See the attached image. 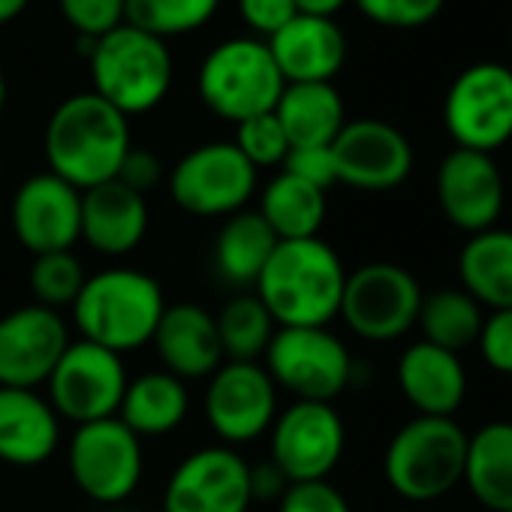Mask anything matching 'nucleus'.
Instances as JSON below:
<instances>
[{
  "instance_id": "1",
  "label": "nucleus",
  "mask_w": 512,
  "mask_h": 512,
  "mask_svg": "<svg viewBox=\"0 0 512 512\" xmlns=\"http://www.w3.org/2000/svg\"><path fill=\"white\" fill-rule=\"evenodd\" d=\"M130 148V118H124L94 91L73 94L58 103L43 133L49 172L82 193L115 181Z\"/></svg>"
},
{
  "instance_id": "2",
  "label": "nucleus",
  "mask_w": 512,
  "mask_h": 512,
  "mask_svg": "<svg viewBox=\"0 0 512 512\" xmlns=\"http://www.w3.org/2000/svg\"><path fill=\"white\" fill-rule=\"evenodd\" d=\"M347 269L332 244L317 238L278 241L253 284L275 326H329L341 314Z\"/></svg>"
},
{
  "instance_id": "3",
  "label": "nucleus",
  "mask_w": 512,
  "mask_h": 512,
  "mask_svg": "<svg viewBox=\"0 0 512 512\" xmlns=\"http://www.w3.org/2000/svg\"><path fill=\"white\" fill-rule=\"evenodd\" d=\"M163 311V287L139 269H106L91 275L73 302L79 338L118 356L145 347L154 338Z\"/></svg>"
},
{
  "instance_id": "4",
  "label": "nucleus",
  "mask_w": 512,
  "mask_h": 512,
  "mask_svg": "<svg viewBox=\"0 0 512 512\" xmlns=\"http://www.w3.org/2000/svg\"><path fill=\"white\" fill-rule=\"evenodd\" d=\"M88 73L91 91L124 118H133L166 100L175 79V64L163 40L124 22L94 40L88 52Z\"/></svg>"
},
{
  "instance_id": "5",
  "label": "nucleus",
  "mask_w": 512,
  "mask_h": 512,
  "mask_svg": "<svg viewBox=\"0 0 512 512\" xmlns=\"http://www.w3.org/2000/svg\"><path fill=\"white\" fill-rule=\"evenodd\" d=\"M464 458L467 431L452 416H413L392 434L383 473L398 497L431 503L464 482Z\"/></svg>"
},
{
  "instance_id": "6",
  "label": "nucleus",
  "mask_w": 512,
  "mask_h": 512,
  "mask_svg": "<svg viewBox=\"0 0 512 512\" xmlns=\"http://www.w3.org/2000/svg\"><path fill=\"white\" fill-rule=\"evenodd\" d=\"M287 82L266 40L232 37L214 46L196 76V91L205 109L229 124L275 112Z\"/></svg>"
},
{
  "instance_id": "7",
  "label": "nucleus",
  "mask_w": 512,
  "mask_h": 512,
  "mask_svg": "<svg viewBox=\"0 0 512 512\" xmlns=\"http://www.w3.org/2000/svg\"><path fill=\"white\" fill-rule=\"evenodd\" d=\"M263 356L275 386L296 401L332 404L353 380V356L329 326H281Z\"/></svg>"
},
{
  "instance_id": "8",
  "label": "nucleus",
  "mask_w": 512,
  "mask_h": 512,
  "mask_svg": "<svg viewBox=\"0 0 512 512\" xmlns=\"http://www.w3.org/2000/svg\"><path fill=\"white\" fill-rule=\"evenodd\" d=\"M422 299L425 293L413 272L398 263H368L347 272L338 317L356 338L386 344L416 326Z\"/></svg>"
},
{
  "instance_id": "9",
  "label": "nucleus",
  "mask_w": 512,
  "mask_h": 512,
  "mask_svg": "<svg viewBox=\"0 0 512 512\" xmlns=\"http://www.w3.org/2000/svg\"><path fill=\"white\" fill-rule=\"evenodd\" d=\"M443 124L455 148L494 154L512 139V70L482 61L455 76L443 100Z\"/></svg>"
},
{
  "instance_id": "10",
  "label": "nucleus",
  "mask_w": 512,
  "mask_h": 512,
  "mask_svg": "<svg viewBox=\"0 0 512 512\" xmlns=\"http://www.w3.org/2000/svg\"><path fill=\"white\" fill-rule=\"evenodd\" d=\"M67 461L73 482L85 497L115 506L124 503L142 482V437H136L118 416L76 425Z\"/></svg>"
},
{
  "instance_id": "11",
  "label": "nucleus",
  "mask_w": 512,
  "mask_h": 512,
  "mask_svg": "<svg viewBox=\"0 0 512 512\" xmlns=\"http://www.w3.org/2000/svg\"><path fill=\"white\" fill-rule=\"evenodd\" d=\"M256 175L232 142H205L175 163L169 193L193 217H229L253 199Z\"/></svg>"
},
{
  "instance_id": "12",
  "label": "nucleus",
  "mask_w": 512,
  "mask_h": 512,
  "mask_svg": "<svg viewBox=\"0 0 512 512\" xmlns=\"http://www.w3.org/2000/svg\"><path fill=\"white\" fill-rule=\"evenodd\" d=\"M127 368L118 353L91 341H70L58 359L49 386V404L58 419L88 425L97 419L118 416L127 392Z\"/></svg>"
},
{
  "instance_id": "13",
  "label": "nucleus",
  "mask_w": 512,
  "mask_h": 512,
  "mask_svg": "<svg viewBox=\"0 0 512 512\" xmlns=\"http://www.w3.org/2000/svg\"><path fill=\"white\" fill-rule=\"evenodd\" d=\"M278 416V386L260 362H223L205 386V419L223 446L260 440Z\"/></svg>"
},
{
  "instance_id": "14",
  "label": "nucleus",
  "mask_w": 512,
  "mask_h": 512,
  "mask_svg": "<svg viewBox=\"0 0 512 512\" xmlns=\"http://www.w3.org/2000/svg\"><path fill=\"white\" fill-rule=\"evenodd\" d=\"M272 461L290 482L329 479L347 443L338 410L326 401H293L269 428Z\"/></svg>"
},
{
  "instance_id": "15",
  "label": "nucleus",
  "mask_w": 512,
  "mask_h": 512,
  "mask_svg": "<svg viewBox=\"0 0 512 512\" xmlns=\"http://www.w3.org/2000/svg\"><path fill=\"white\" fill-rule=\"evenodd\" d=\"M250 464L232 446H202L169 476L163 512H247Z\"/></svg>"
},
{
  "instance_id": "16",
  "label": "nucleus",
  "mask_w": 512,
  "mask_h": 512,
  "mask_svg": "<svg viewBox=\"0 0 512 512\" xmlns=\"http://www.w3.org/2000/svg\"><path fill=\"white\" fill-rule=\"evenodd\" d=\"M338 184L365 193L401 187L413 172V148L407 136L377 118L347 121L332 142Z\"/></svg>"
},
{
  "instance_id": "17",
  "label": "nucleus",
  "mask_w": 512,
  "mask_h": 512,
  "mask_svg": "<svg viewBox=\"0 0 512 512\" xmlns=\"http://www.w3.org/2000/svg\"><path fill=\"white\" fill-rule=\"evenodd\" d=\"M10 220L16 241L34 256L73 250L82 238V190L52 172L31 175L13 196Z\"/></svg>"
},
{
  "instance_id": "18",
  "label": "nucleus",
  "mask_w": 512,
  "mask_h": 512,
  "mask_svg": "<svg viewBox=\"0 0 512 512\" xmlns=\"http://www.w3.org/2000/svg\"><path fill=\"white\" fill-rule=\"evenodd\" d=\"M70 344L64 317L43 305H25L0 317V386H43Z\"/></svg>"
},
{
  "instance_id": "19",
  "label": "nucleus",
  "mask_w": 512,
  "mask_h": 512,
  "mask_svg": "<svg viewBox=\"0 0 512 512\" xmlns=\"http://www.w3.org/2000/svg\"><path fill=\"white\" fill-rule=\"evenodd\" d=\"M434 190L443 217L461 232L476 235L497 226L506 187L491 154L452 148L437 166Z\"/></svg>"
},
{
  "instance_id": "20",
  "label": "nucleus",
  "mask_w": 512,
  "mask_h": 512,
  "mask_svg": "<svg viewBox=\"0 0 512 512\" xmlns=\"http://www.w3.org/2000/svg\"><path fill=\"white\" fill-rule=\"evenodd\" d=\"M266 43L287 85L332 82L347 61V37L335 19L296 16Z\"/></svg>"
},
{
  "instance_id": "21",
  "label": "nucleus",
  "mask_w": 512,
  "mask_h": 512,
  "mask_svg": "<svg viewBox=\"0 0 512 512\" xmlns=\"http://www.w3.org/2000/svg\"><path fill=\"white\" fill-rule=\"evenodd\" d=\"M151 341L157 347L163 371L175 374L178 380H202L223 365L217 320L199 305H166Z\"/></svg>"
},
{
  "instance_id": "22",
  "label": "nucleus",
  "mask_w": 512,
  "mask_h": 512,
  "mask_svg": "<svg viewBox=\"0 0 512 512\" xmlns=\"http://www.w3.org/2000/svg\"><path fill=\"white\" fill-rule=\"evenodd\" d=\"M148 202L118 178L82 193V241L103 256L133 253L148 232Z\"/></svg>"
},
{
  "instance_id": "23",
  "label": "nucleus",
  "mask_w": 512,
  "mask_h": 512,
  "mask_svg": "<svg viewBox=\"0 0 512 512\" xmlns=\"http://www.w3.org/2000/svg\"><path fill=\"white\" fill-rule=\"evenodd\" d=\"M61 443V419L49 398L37 389L0 386V461L13 467H37L55 455Z\"/></svg>"
},
{
  "instance_id": "24",
  "label": "nucleus",
  "mask_w": 512,
  "mask_h": 512,
  "mask_svg": "<svg viewBox=\"0 0 512 512\" xmlns=\"http://www.w3.org/2000/svg\"><path fill=\"white\" fill-rule=\"evenodd\" d=\"M398 389L419 416H452L467 395V374L458 353L428 341L410 344L398 359Z\"/></svg>"
},
{
  "instance_id": "25",
  "label": "nucleus",
  "mask_w": 512,
  "mask_h": 512,
  "mask_svg": "<svg viewBox=\"0 0 512 512\" xmlns=\"http://www.w3.org/2000/svg\"><path fill=\"white\" fill-rule=\"evenodd\" d=\"M275 118L284 127L290 148L332 145L347 124L344 100L332 82L287 85L275 106Z\"/></svg>"
},
{
  "instance_id": "26",
  "label": "nucleus",
  "mask_w": 512,
  "mask_h": 512,
  "mask_svg": "<svg viewBox=\"0 0 512 512\" xmlns=\"http://www.w3.org/2000/svg\"><path fill=\"white\" fill-rule=\"evenodd\" d=\"M461 290L488 311L512 308V229L491 226L467 238L458 253Z\"/></svg>"
},
{
  "instance_id": "27",
  "label": "nucleus",
  "mask_w": 512,
  "mask_h": 512,
  "mask_svg": "<svg viewBox=\"0 0 512 512\" xmlns=\"http://www.w3.org/2000/svg\"><path fill=\"white\" fill-rule=\"evenodd\" d=\"M461 485L491 512L512 509V422H488L467 434Z\"/></svg>"
},
{
  "instance_id": "28",
  "label": "nucleus",
  "mask_w": 512,
  "mask_h": 512,
  "mask_svg": "<svg viewBox=\"0 0 512 512\" xmlns=\"http://www.w3.org/2000/svg\"><path fill=\"white\" fill-rule=\"evenodd\" d=\"M190 410V392L184 380L169 371H148L127 383L118 419L136 437H163L175 431Z\"/></svg>"
},
{
  "instance_id": "29",
  "label": "nucleus",
  "mask_w": 512,
  "mask_h": 512,
  "mask_svg": "<svg viewBox=\"0 0 512 512\" xmlns=\"http://www.w3.org/2000/svg\"><path fill=\"white\" fill-rule=\"evenodd\" d=\"M275 247H278V235L269 229L263 214L241 208L223 220L214 238V266L229 284L253 287Z\"/></svg>"
},
{
  "instance_id": "30",
  "label": "nucleus",
  "mask_w": 512,
  "mask_h": 512,
  "mask_svg": "<svg viewBox=\"0 0 512 512\" xmlns=\"http://www.w3.org/2000/svg\"><path fill=\"white\" fill-rule=\"evenodd\" d=\"M269 229L278 241L317 238L326 223V190L293 178L290 172H278L260 193V208Z\"/></svg>"
},
{
  "instance_id": "31",
  "label": "nucleus",
  "mask_w": 512,
  "mask_h": 512,
  "mask_svg": "<svg viewBox=\"0 0 512 512\" xmlns=\"http://www.w3.org/2000/svg\"><path fill=\"white\" fill-rule=\"evenodd\" d=\"M482 320H485L482 305L461 287H449V290H434L431 296L422 299L416 326L422 329V341L443 347L449 353H461L470 344H476Z\"/></svg>"
},
{
  "instance_id": "32",
  "label": "nucleus",
  "mask_w": 512,
  "mask_h": 512,
  "mask_svg": "<svg viewBox=\"0 0 512 512\" xmlns=\"http://www.w3.org/2000/svg\"><path fill=\"white\" fill-rule=\"evenodd\" d=\"M214 320H217V335L226 362H256L266 353L275 335L272 314L253 293H241L229 299Z\"/></svg>"
},
{
  "instance_id": "33",
  "label": "nucleus",
  "mask_w": 512,
  "mask_h": 512,
  "mask_svg": "<svg viewBox=\"0 0 512 512\" xmlns=\"http://www.w3.org/2000/svg\"><path fill=\"white\" fill-rule=\"evenodd\" d=\"M220 10V0H127V25L157 37H181L205 28Z\"/></svg>"
},
{
  "instance_id": "34",
  "label": "nucleus",
  "mask_w": 512,
  "mask_h": 512,
  "mask_svg": "<svg viewBox=\"0 0 512 512\" xmlns=\"http://www.w3.org/2000/svg\"><path fill=\"white\" fill-rule=\"evenodd\" d=\"M85 269L73 250H58V253H43L34 256L31 266V290L37 296V305L43 308H73L76 296L85 287Z\"/></svg>"
},
{
  "instance_id": "35",
  "label": "nucleus",
  "mask_w": 512,
  "mask_h": 512,
  "mask_svg": "<svg viewBox=\"0 0 512 512\" xmlns=\"http://www.w3.org/2000/svg\"><path fill=\"white\" fill-rule=\"evenodd\" d=\"M232 145L244 154V160L256 172L284 166V160L290 154L287 133L281 127V121L275 118V112H266V115H256V118H247V121L235 124Z\"/></svg>"
},
{
  "instance_id": "36",
  "label": "nucleus",
  "mask_w": 512,
  "mask_h": 512,
  "mask_svg": "<svg viewBox=\"0 0 512 512\" xmlns=\"http://www.w3.org/2000/svg\"><path fill=\"white\" fill-rule=\"evenodd\" d=\"M359 13L380 25V28H395V31H413L428 22H434L446 0H353Z\"/></svg>"
},
{
  "instance_id": "37",
  "label": "nucleus",
  "mask_w": 512,
  "mask_h": 512,
  "mask_svg": "<svg viewBox=\"0 0 512 512\" xmlns=\"http://www.w3.org/2000/svg\"><path fill=\"white\" fill-rule=\"evenodd\" d=\"M64 22L88 40H100L127 19V0H58Z\"/></svg>"
},
{
  "instance_id": "38",
  "label": "nucleus",
  "mask_w": 512,
  "mask_h": 512,
  "mask_svg": "<svg viewBox=\"0 0 512 512\" xmlns=\"http://www.w3.org/2000/svg\"><path fill=\"white\" fill-rule=\"evenodd\" d=\"M476 344H479L482 362L491 371L512 377V308L509 311H491L482 320Z\"/></svg>"
},
{
  "instance_id": "39",
  "label": "nucleus",
  "mask_w": 512,
  "mask_h": 512,
  "mask_svg": "<svg viewBox=\"0 0 512 512\" xmlns=\"http://www.w3.org/2000/svg\"><path fill=\"white\" fill-rule=\"evenodd\" d=\"M278 512H353V509L329 479H317V482H290V488L278 500Z\"/></svg>"
},
{
  "instance_id": "40",
  "label": "nucleus",
  "mask_w": 512,
  "mask_h": 512,
  "mask_svg": "<svg viewBox=\"0 0 512 512\" xmlns=\"http://www.w3.org/2000/svg\"><path fill=\"white\" fill-rule=\"evenodd\" d=\"M296 16V0H238V19L256 34V40H272Z\"/></svg>"
},
{
  "instance_id": "41",
  "label": "nucleus",
  "mask_w": 512,
  "mask_h": 512,
  "mask_svg": "<svg viewBox=\"0 0 512 512\" xmlns=\"http://www.w3.org/2000/svg\"><path fill=\"white\" fill-rule=\"evenodd\" d=\"M281 172H290L293 178H302L320 190H329L332 184H338V169H335V157H332V145L323 148H290Z\"/></svg>"
},
{
  "instance_id": "42",
  "label": "nucleus",
  "mask_w": 512,
  "mask_h": 512,
  "mask_svg": "<svg viewBox=\"0 0 512 512\" xmlns=\"http://www.w3.org/2000/svg\"><path fill=\"white\" fill-rule=\"evenodd\" d=\"M118 181L136 193H151L160 181H163V163L154 151L148 148H130L121 169H118Z\"/></svg>"
},
{
  "instance_id": "43",
  "label": "nucleus",
  "mask_w": 512,
  "mask_h": 512,
  "mask_svg": "<svg viewBox=\"0 0 512 512\" xmlns=\"http://www.w3.org/2000/svg\"><path fill=\"white\" fill-rule=\"evenodd\" d=\"M287 488L290 479L272 458L263 464H250V500H281Z\"/></svg>"
},
{
  "instance_id": "44",
  "label": "nucleus",
  "mask_w": 512,
  "mask_h": 512,
  "mask_svg": "<svg viewBox=\"0 0 512 512\" xmlns=\"http://www.w3.org/2000/svg\"><path fill=\"white\" fill-rule=\"evenodd\" d=\"M350 0H296L299 16H317V19H335V13H341Z\"/></svg>"
},
{
  "instance_id": "45",
  "label": "nucleus",
  "mask_w": 512,
  "mask_h": 512,
  "mask_svg": "<svg viewBox=\"0 0 512 512\" xmlns=\"http://www.w3.org/2000/svg\"><path fill=\"white\" fill-rule=\"evenodd\" d=\"M28 7H31V0H0V25L16 22Z\"/></svg>"
},
{
  "instance_id": "46",
  "label": "nucleus",
  "mask_w": 512,
  "mask_h": 512,
  "mask_svg": "<svg viewBox=\"0 0 512 512\" xmlns=\"http://www.w3.org/2000/svg\"><path fill=\"white\" fill-rule=\"evenodd\" d=\"M4 106H7V79L0 73V115H4Z\"/></svg>"
},
{
  "instance_id": "47",
  "label": "nucleus",
  "mask_w": 512,
  "mask_h": 512,
  "mask_svg": "<svg viewBox=\"0 0 512 512\" xmlns=\"http://www.w3.org/2000/svg\"><path fill=\"white\" fill-rule=\"evenodd\" d=\"M509 43H512V25H509Z\"/></svg>"
},
{
  "instance_id": "48",
  "label": "nucleus",
  "mask_w": 512,
  "mask_h": 512,
  "mask_svg": "<svg viewBox=\"0 0 512 512\" xmlns=\"http://www.w3.org/2000/svg\"><path fill=\"white\" fill-rule=\"evenodd\" d=\"M0 172H4V166H0Z\"/></svg>"
},
{
  "instance_id": "49",
  "label": "nucleus",
  "mask_w": 512,
  "mask_h": 512,
  "mask_svg": "<svg viewBox=\"0 0 512 512\" xmlns=\"http://www.w3.org/2000/svg\"><path fill=\"white\" fill-rule=\"evenodd\" d=\"M506 512H512V509H506Z\"/></svg>"
},
{
  "instance_id": "50",
  "label": "nucleus",
  "mask_w": 512,
  "mask_h": 512,
  "mask_svg": "<svg viewBox=\"0 0 512 512\" xmlns=\"http://www.w3.org/2000/svg\"><path fill=\"white\" fill-rule=\"evenodd\" d=\"M247 512H250V509H247Z\"/></svg>"
}]
</instances>
